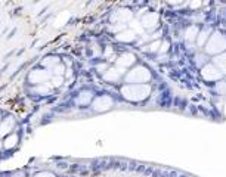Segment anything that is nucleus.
<instances>
[{"mask_svg": "<svg viewBox=\"0 0 226 177\" xmlns=\"http://www.w3.org/2000/svg\"><path fill=\"white\" fill-rule=\"evenodd\" d=\"M95 105H96L98 109H106V108H110L111 106V99L110 97H102V99H99Z\"/></svg>", "mask_w": 226, "mask_h": 177, "instance_id": "obj_10", "label": "nucleus"}, {"mask_svg": "<svg viewBox=\"0 0 226 177\" xmlns=\"http://www.w3.org/2000/svg\"><path fill=\"white\" fill-rule=\"evenodd\" d=\"M201 75L207 81H220V78L223 77V74H222L213 64H206L201 69Z\"/></svg>", "mask_w": 226, "mask_h": 177, "instance_id": "obj_3", "label": "nucleus"}, {"mask_svg": "<svg viewBox=\"0 0 226 177\" xmlns=\"http://www.w3.org/2000/svg\"><path fill=\"white\" fill-rule=\"evenodd\" d=\"M133 62H135V56L130 55V53H127V55H123V56L120 58L118 65H126V67H129V65H132Z\"/></svg>", "mask_w": 226, "mask_h": 177, "instance_id": "obj_9", "label": "nucleus"}, {"mask_svg": "<svg viewBox=\"0 0 226 177\" xmlns=\"http://www.w3.org/2000/svg\"><path fill=\"white\" fill-rule=\"evenodd\" d=\"M208 34H210V28H204L198 33V36H197V44L198 46H204V44L207 43V40L210 38Z\"/></svg>", "mask_w": 226, "mask_h": 177, "instance_id": "obj_7", "label": "nucleus"}, {"mask_svg": "<svg viewBox=\"0 0 226 177\" xmlns=\"http://www.w3.org/2000/svg\"><path fill=\"white\" fill-rule=\"evenodd\" d=\"M130 16L132 15L129 10H120L116 16H112V21H127V19H130Z\"/></svg>", "mask_w": 226, "mask_h": 177, "instance_id": "obj_11", "label": "nucleus"}, {"mask_svg": "<svg viewBox=\"0 0 226 177\" xmlns=\"http://www.w3.org/2000/svg\"><path fill=\"white\" fill-rule=\"evenodd\" d=\"M213 65H214L222 74H226V52L217 55V56L213 59Z\"/></svg>", "mask_w": 226, "mask_h": 177, "instance_id": "obj_5", "label": "nucleus"}, {"mask_svg": "<svg viewBox=\"0 0 226 177\" xmlns=\"http://www.w3.org/2000/svg\"><path fill=\"white\" fill-rule=\"evenodd\" d=\"M216 90L220 93V95H226V83L225 81H219L216 84Z\"/></svg>", "mask_w": 226, "mask_h": 177, "instance_id": "obj_13", "label": "nucleus"}, {"mask_svg": "<svg viewBox=\"0 0 226 177\" xmlns=\"http://www.w3.org/2000/svg\"><path fill=\"white\" fill-rule=\"evenodd\" d=\"M198 28L195 25H191L189 28L186 30V33H185V38H186L188 41H194V40H197V36H198Z\"/></svg>", "mask_w": 226, "mask_h": 177, "instance_id": "obj_8", "label": "nucleus"}, {"mask_svg": "<svg viewBox=\"0 0 226 177\" xmlns=\"http://www.w3.org/2000/svg\"><path fill=\"white\" fill-rule=\"evenodd\" d=\"M226 50V37L222 33L216 31L210 36V38L206 43V53L207 55H220L222 52Z\"/></svg>", "mask_w": 226, "mask_h": 177, "instance_id": "obj_1", "label": "nucleus"}, {"mask_svg": "<svg viewBox=\"0 0 226 177\" xmlns=\"http://www.w3.org/2000/svg\"><path fill=\"white\" fill-rule=\"evenodd\" d=\"M200 6H201V2H192V3H191V8H192V9H198Z\"/></svg>", "mask_w": 226, "mask_h": 177, "instance_id": "obj_16", "label": "nucleus"}, {"mask_svg": "<svg viewBox=\"0 0 226 177\" xmlns=\"http://www.w3.org/2000/svg\"><path fill=\"white\" fill-rule=\"evenodd\" d=\"M135 38V33L133 31H127V33H121L118 36V40H124V41H130Z\"/></svg>", "mask_w": 226, "mask_h": 177, "instance_id": "obj_12", "label": "nucleus"}, {"mask_svg": "<svg viewBox=\"0 0 226 177\" xmlns=\"http://www.w3.org/2000/svg\"><path fill=\"white\" fill-rule=\"evenodd\" d=\"M142 24H144L145 28H155L157 24H158V15L157 14H149L146 15L144 19H142Z\"/></svg>", "mask_w": 226, "mask_h": 177, "instance_id": "obj_6", "label": "nucleus"}, {"mask_svg": "<svg viewBox=\"0 0 226 177\" xmlns=\"http://www.w3.org/2000/svg\"><path fill=\"white\" fill-rule=\"evenodd\" d=\"M195 62H197V65L204 64V62H206V55H197V58H195Z\"/></svg>", "mask_w": 226, "mask_h": 177, "instance_id": "obj_15", "label": "nucleus"}, {"mask_svg": "<svg viewBox=\"0 0 226 177\" xmlns=\"http://www.w3.org/2000/svg\"><path fill=\"white\" fill-rule=\"evenodd\" d=\"M126 97H129L132 101H142L149 95V87L148 86H130L123 89Z\"/></svg>", "mask_w": 226, "mask_h": 177, "instance_id": "obj_2", "label": "nucleus"}, {"mask_svg": "<svg viewBox=\"0 0 226 177\" xmlns=\"http://www.w3.org/2000/svg\"><path fill=\"white\" fill-rule=\"evenodd\" d=\"M167 49H168V43H167V41H164V43H163V47L160 49V52H166Z\"/></svg>", "mask_w": 226, "mask_h": 177, "instance_id": "obj_17", "label": "nucleus"}, {"mask_svg": "<svg viewBox=\"0 0 226 177\" xmlns=\"http://www.w3.org/2000/svg\"><path fill=\"white\" fill-rule=\"evenodd\" d=\"M121 71H117V69H111V72H108L105 75V78H108V80H111V78H114V80H117L118 78V75H120Z\"/></svg>", "mask_w": 226, "mask_h": 177, "instance_id": "obj_14", "label": "nucleus"}, {"mask_svg": "<svg viewBox=\"0 0 226 177\" xmlns=\"http://www.w3.org/2000/svg\"><path fill=\"white\" fill-rule=\"evenodd\" d=\"M151 74H149L148 69L145 68H136L133 71L130 72L127 75V80L129 81H135V83H144V81H148Z\"/></svg>", "mask_w": 226, "mask_h": 177, "instance_id": "obj_4", "label": "nucleus"}]
</instances>
